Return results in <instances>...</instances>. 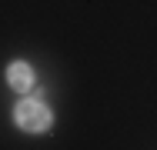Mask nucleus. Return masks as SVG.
Instances as JSON below:
<instances>
[{
    "instance_id": "f257e3e1",
    "label": "nucleus",
    "mask_w": 157,
    "mask_h": 150,
    "mask_svg": "<svg viewBox=\"0 0 157 150\" xmlns=\"http://www.w3.org/2000/svg\"><path fill=\"white\" fill-rule=\"evenodd\" d=\"M13 120H17V127H24L27 133H47L50 123H54V114H50L47 103H40V100L30 97V100H20V103H17Z\"/></svg>"
},
{
    "instance_id": "f03ea898",
    "label": "nucleus",
    "mask_w": 157,
    "mask_h": 150,
    "mask_svg": "<svg viewBox=\"0 0 157 150\" xmlns=\"http://www.w3.org/2000/svg\"><path fill=\"white\" fill-rule=\"evenodd\" d=\"M7 84H10L13 90H30V87H33V70H30V63H24V60L10 63V67H7Z\"/></svg>"
}]
</instances>
